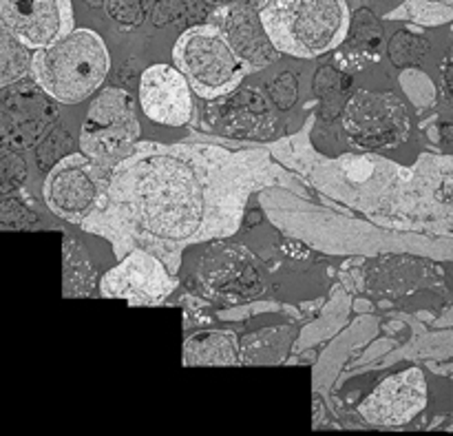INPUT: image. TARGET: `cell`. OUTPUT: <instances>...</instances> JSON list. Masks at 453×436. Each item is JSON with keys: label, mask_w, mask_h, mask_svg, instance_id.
<instances>
[{"label": "cell", "mask_w": 453, "mask_h": 436, "mask_svg": "<svg viewBox=\"0 0 453 436\" xmlns=\"http://www.w3.org/2000/svg\"><path fill=\"white\" fill-rule=\"evenodd\" d=\"M286 182L264 149L137 142L109 171L100 206L80 229L118 257L153 253L177 275L186 248L234 235L252 195Z\"/></svg>", "instance_id": "1"}, {"label": "cell", "mask_w": 453, "mask_h": 436, "mask_svg": "<svg viewBox=\"0 0 453 436\" xmlns=\"http://www.w3.org/2000/svg\"><path fill=\"white\" fill-rule=\"evenodd\" d=\"M312 184L370 220L453 237V158L420 155L398 167L379 155H341L319 162Z\"/></svg>", "instance_id": "2"}, {"label": "cell", "mask_w": 453, "mask_h": 436, "mask_svg": "<svg viewBox=\"0 0 453 436\" xmlns=\"http://www.w3.org/2000/svg\"><path fill=\"white\" fill-rule=\"evenodd\" d=\"M111 69L104 40L93 29H71L56 43L35 49L31 75L60 105H80L100 91Z\"/></svg>", "instance_id": "3"}, {"label": "cell", "mask_w": 453, "mask_h": 436, "mask_svg": "<svg viewBox=\"0 0 453 436\" xmlns=\"http://www.w3.org/2000/svg\"><path fill=\"white\" fill-rule=\"evenodd\" d=\"M259 13L279 53L303 60L343 44L352 22L345 0H259Z\"/></svg>", "instance_id": "4"}, {"label": "cell", "mask_w": 453, "mask_h": 436, "mask_svg": "<svg viewBox=\"0 0 453 436\" xmlns=\"http://www.w3.org/2000/svg\"><path fill=\"white\" fill-rule=\"evenodd\" d=\"M173 60L203 100L230 96L252 74L215 22L186 29L173 47Z\"/></svg>", "instance_id": "5"}, {"label": "cell", "mask_w": 453, "mask_h": 436, "mask_svg": "<svg viewBox=\"0 0 453 436\" xmlns=\"http://www.w3.org/2000/svg\"><path fill=\"white\" fill-rule=\"evenodd\" d=\"M142 136L135 97L119 87L96 93L80 128V149L84 155L111 171L137 146Z\"/></svg>", "instance_id": "6"}, {"label": "cell", "mask_w": 453, "mask_h": 436, "mask_svg": "<svg viewBox=\"0 0 453 436\" xmlns=\"http://www.w3.org/2000/svg\"><path fill=\"white\" fill-rule=\"evenodd\" d=\"M343 131L358 149H398L410 137L411 118L396 93L361 89L345 105Z\"/></svg>", "instance_id": "7"}, {"label": "cell", "mask_w": 453, "mask_h": 436, "mask_svg": "<svg viewBox=\"0 0 453 436\" xmlns=\"http://www.w3.org/2000/svg\"><path fill=\"white\" fill-rule=\"evenodd\" d=\"M106 177L109 171L93 162L88 155H65L44 177V204L60 220L82 226V222L96 213L104 198Z\"/></svg>", "instance_id": "8"}, {"label": "cell", "mask_w": 453, "mask_h": 436, "mask_svg": "<svg viewBox=\"0 0 453 436\" xmlns=\"http://www.w3.org/2000/svg\"><path fill=\"white\" fill-rule=\"evenodd\" d=\"M177 288L175 273L149 251L127 253L100 279V295L122 300L128 306H157Z\"/></svg>", "instance_id": "9"}, {"label": "cell", "mask_w": 453, "mask_h": 436, "mask_svg": "<svg viewBox=\"0 0 453 436\" xmlns=\"http://www.w3.org/2000/svg\"><path fill=\"white\" fill-rule=\"evenodd\" d=\"M0 25L35 51L73 29V4L71 0H0Z\"/></svg>", "instance_id": "10"}, {"label": "cell", "mask_w": 453, "mask_h": 436, "mask_svg": "<svg viewBox=\"0 0 453 436\" xmlns=\"http://www.w3.org/2000/svg\"><path fill=\"white\" fill-rule=\"evenodd\" d=\"M53 97L40 87L13 89L0 97V140L16 149H31L56 122L58 109Z\"/></svg>", "instance_id": "11"}, {"label": "cell", "mask_w": 453, "mask_h": 436, "mask_svg": "<svg viewBox=\"0 0 453 436\" xmlns=\"http://www.w3.org/2000/svg\"><path fill=\"white\" fill-rule=\"evenodd\" d=\"M427 379L423 370L410 368L380 381L374 393L361 403L358 412L367 424L396 428L418 417L427 408Z\"/></svg>", "instance_id": "12"}, {"label": "cell", "mask_w": 453, "mask_h": 436, "mask_svg": "<svg viewBox=\"0 0 453 436\" xmlns=\"http://www.w3.org/2000/svg\"><path fill=\"white\" fill-rule=\"evenodd\" d=\"M193 87L177 66L153 65L140 78V106L164 127H184L193 118Z\"/></svg>", "instance_id": "13"}, {"label": "cell", "mask_w": 453, "mask_h": 436, "mask_svg": "<svg viewBox=\"0 0 453 436\" xmlns=\"http://www.w3.org/2000/svg\"><path fill=\"white\" fill-rule=\"evenodd\" d=\"M211 22H215L242 60L250 71L265 69L273 65L281 53L270 40L264 22H261L259 4H228L215 7Z\"/></svg>", "instance_id": "14"}, {"label": "cell", "mask_w": 453, "mask_h": 436, "mask_svg": "<svg viewBox=\"0 0 453 436\" xmlns=\"http://www.w3.org/2000/svg\"><path fill=\"white\" fill-rule=\"evenodd\" d=\"M239 341L228 331H199L184 341V366H239Z\"/></svg>", "instance_id": "15"}, {"label": "cell", "mask_w": 453, "mask_h": 436, "mask_svg": "<svg viewBox=\"0 0 453 436\" xmlns=\"http://www.w3.org/2000/svg\"><path fill=\"white\" fill-rule=\"evenodd\" d=\"M31 60L34 49L0 25V89L12 87L31 74Z\"/></svg>", "instance_id": "16"}, {"label": "cell", "mask_w": 453, "mask_h": 436, "mask_svg": "<svg viewBox=\"0 0 453 436\" xmlns=\"http://www.w3.org/2000/svg\"><path fill=\"white\" fill-rule=\"evenodd\" d=\"M427 53V43L411 31H401L389 43V58L396 66L418 65Z\"/></svg>", "instance_id": "17"}, {"label": "cell", "mask_w": 453, "mask_h": 436, "mask_svg": "<svg viewBox=\"0 0 453 436\" xmlns=\"http://www.w3.org/2000/svg\"><path fill=\"white\" fill-rule=\"evenodd\" d=\"M212 7H228V4H259V0H206Z\"/></svg>", "instance_id": "18"}, {"label": "cell", "mask_w": 453, "mask_h": 436, "mask_svg": "<svg viewBox=\"0 0 453 436\" xmlns=\"http://www.w3.org/2000/svg\"><path fill=\"white\" fill-rule=\"evenodd\" d=\"M436 3H442V4H449V7H453V0H436Z\"/></svg>", "instance_id": "19"}]
</instances>
